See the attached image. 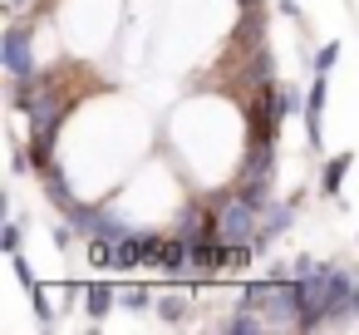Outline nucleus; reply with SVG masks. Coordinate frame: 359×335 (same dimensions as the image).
<instances>
[{
    "label": "nucleus",
    "mask_w": 359,
    "mask_h": 335,
    "mask_svg": "<svg viewBox=\"0 0 359 335\" xmlns=\"http://www.w3.org/2000/svg\"><path fill=\"white\" fill-rule=\"evenodd\" d=\"M65 217H69L74 232H84V237H109V242L133 237V227H128L123 217H114L109 207H84V202H74V212H65Z\"/></svg>",
    "instance_id": "f257e3e1"
},
{
    "label": "nucleus",
    "mask_w": 359,
    "mask_h": 335,
    "mask_svg": "<svg viewBox=\"0 0 359 335\" xmlns=\"http://www.w3.org/2000/svg\"><path fill=\"white\" fill-rule=\"evenodd\" d=\"M256 212L261 207H251L246 197H226V207H222V217H217V227H222V242H256Z\"/></svg>",
    "instance_id": "f03ea898"
},
{
    "label": "nucleus",
    "mask_w": 359,
    "mask_h": 335,
    "mask_svg": "<svg viewBox=\"0 0 359 335\" xmlns=\"http://www.w3.org/2000/svg\"><path fill=\"white\" fill-rule=\"evenodd\" d=\"M0 65H6L11 79H20V74L35 70V55H30V25H11L6 35H0Z\"/></svg>",
    "instance_id": "7ed1b4c3"
},
{
    "label": "nucleus",
    "mask_w": 359,
    "mask_h": 335,
    "mask_svg": "<svg viewBox=\"0 0 359 335\" xmlns=\"http://www.w3.org/2000/svg\"><path fill=\"white\" fill-rule=\"evenodd\" d=\"M290 222H295V202H266V222H261V232H256V247H266L271 237L290 232Z\"/></svg>",
    "instance_id": "20e7f679"
},
{
    "label": "nucleus",
    "mask_w": 359,
    "mask_h": 335,
    "mask_svg": "<svg viewBox=\"0 0 359 335\" xmlns=\"http://www.w3.org/2000/svg\"><path fill=\"white\" fill-rule=\"evenodd\" d=\"M226 251H231V242H192V271H202V276H212V271H222L226 266Z\"/></svg>",
    "instance_id": "39448f33"
},
{
    "label": "nucleus",
    "mask_w": 359,
    "mask_h": 335,
    "mask_svg": "<svg viewBox=\"0 0 359 335\" xmlns=\"http://www.w3.org/2000/svg\"><path fill=\"white\" fill-rule=\"evenodd\" d=\"M320 119H325V74H315V89L305 94V133H310V143L320 148Z\"/></svg>",
    "instance_id": "423d86ee"
},
{
    "label": "nucleus",
    "mask_w": 359,
    "mask_h": 335,
    "mask_svg": "<svg viewBox=\"0 0 359 335\" xmlns=\"http://www.w3.org/2000/svg\"><path fill=\"white\" fill-rule=\"evenodd\" d=\"M114 301H118V286H109V281H84V310H89L94 320H104V315L114 310Z\"/></svg>",
    "instance_id": "0eeeda50"
},
{
    "label": "nucleus",
    "mask_w": 359,
    "mask_h": 335,
    "mask_svg": "<svg viewBox=\"0 0 359 335\" xmlns=\"http://www.w3.org/2000/svg\"><path fill=\"white\" fill-rule=\"evenodd\" d=\"M271 163H276L271 138H251V153H246V163H241V178H271Z\"/></svg>",
    "instance_id": "6e6552de"
},
{
    "label": "nucleus",
    "mask_w": 359,
    "mask_h": 335,
    "mask_svg": "<svg viewBox=\"0 0 359 335\" xmlns=\"http://www.w3.org/2000/svg\"><path fill=\"white\" fill-rule=\"evenodd\" d=\"M45 197H50V202H55L60 212H74V202H79V197L69 192V183L60 178V168H55V163L45 168Z\"/></svg>",
    "instance_id": "1a4fd4ad"
},
{
    "label": "nucleus",
    "mask_w": 359,
    "mask_h": 335,
    "mask_svg": "<svg viewBox=\"0 0 359 335\" xmlns=\"http://www.w3.org/2000/svg\"><path fill=\"white\" fill-rule=\"evenodd\" d=\"M349 163H354V153H339V158L325 163V173H320V192H325V197H339V183H344Z\"/></svg>",
    "instance_id": "9d476101"
},
{
    "label": "nucleus",
    "mask_w": 359,
    "mask_h": 335,
    "mask_svg": "<svg viewBox=\"0 0 359 335\" xmlns=\"http://www.w3.org/2000/svg\"><path fill=\"white\" fill-rule=\"evenodd\" d=\"M256 330H266V325H261V315H256L251 306H236V315L226 320V335H256Z\"/></svg>",
    "instance_id": "9b49d317"
},
{
    "label": "nucleus",
    "mask_w": 359,
    "mask_h": 335,
    "mask_svg": "<svg viewBox=\"0 0 359 335\" xmlns=\"http://www.w3.org/2000/svg\"><path fill=\"white\" fill-rule=\"evenodd\" d=\"M266 192H271V178H241L236 197H246L251 207H266Z\"/></svg>",
    "instance_id": "f8f14e48"
},
{
    "label": "nucleus",
    "mask_w": 359,
    "mask_h": 335,
    "mask_svg": "<svg viewBox=\"0 0 359 335\" xmlns=\"http://www.w3.org/2000/svg\"><path fill=\"white\" fill-rule=\"evenodd\" d=\"M118 306L123 310H148L153 306V291L148 286H118Z\"/></svg>",
    "instance_id": "ddd939ff"
},
{
    "label": "nucleus",
    "mask_w": 359,
    "mask_h": 335,
    "mask_svg": "<svg viewBox=\"0 0 359 335\" xmlns=\"http://www.w3.org/2000/svg\"><path fill=\"white\" fill-rule=\"evenodd\" d=\"M158 315H163L168 325H182V320H187V301H182V296H158Z\"/></svg>",
    "instance_id": "4468645a"
},
{
    "label": "nucleus",
    "mask_w": 359,
    "mask_h": 335,
    "mask_svg": "<svg viewBox=\"0 0 359 335\" xmlns=\"http://www.w3.org/2000/svg\"><path fill=\"white\" fill-rule=\"evenodd\" d=\"M261 35V6H241V25H236V40H256Z\"/></svg>",
    "instance_id": "2eb2a0df"
},
{
    "label": "nucleus",
    "mask_w": 359,
    "mask_h": 335,
    "mask_svg": "<svg viewBox=\"0 0 359 335\" xmlns=\"http://www.w3.org/2000/svg\"><path fill=\"white\" fill-rule=\"evenodd\" d=\"M30 301H35V315H40V325H55V306H50V291L35 281L30 286Z\"/></svg>",
    "instance_id": "dca6fc26"
},
{
    "label": "nucleus",
    "mask_w": 359,
    "mask_h": 335,
    "mask_svg": "<svg viewBox=\"0 0 359 335\" xmlns=\"http://www.w3.org/2000/svg\"><path fill=\"white\" fill-rule=\"evenodd\" d=\"M25 242V222H6V232H0V247H6V256H15Z\"/></svg>",
    "instance_id": "f3484780"
},
{
    "label": "nucleus",
    "mask_w": 359,
    "mask_h": 335,
    "mask_svg": "<svg viewBox=\"0 0 359 335\" xmlns=\"http://www.w3.org/2000/svg\"><path fill=\"white\" fill-rule=\"evenodd\" d=\"M339 65V45H320V55H315V74H330Z\"/></svg>",
    "instance_id": "a211bd4d"
},
{
    "label": "nucleus",
    "mask_w": 359,
    "mask_h": 335,
    "mask_svg": "<svg viewBox=\"0 0 359 335\" xmlns=\"http://www.w3.org/2000/svg\"><path fill=\"white\" fill-rule=\"evenodd\" d=\"M11 266H15V276H20V281H25V286H35V271H30V261H25V256H20V251H15V256H11Z\"/></svg>",
    "instance_id": "6ab92c4d"
},
{
    "label": "nucleus",
    "mask_w": 359,
    "mask_h": 335,
    "mask_svg": "<svg viewBox=\"0 0 359 335\" xmlns=\"http://www.w3.org/2000/svg\"><path fill=\"white\" fill-rule=\"evenodd\" d=\"M266 70H271V50H256V60H251V74H256V79H266Z\"/></svg>",
    "instance_id": "aec40b11"
},
{
    "label": "nucleus",
    "mask_w": 359,
    "mask_h": 335,
    "mask_svg": "<svg viewBox=\"0 0 359 335\" xmlns=\"http://www.w3.org/2000/svg\"><path fill=\"white\" fill-rule=\"evenodd\" d=\"M6 6H11V11H20V6H25V0H6Z\"/></svg>",
    "instance_id": "412c9836"
},
{
    "label": "nucleus",
    "mask_w": 359,
    "mask_h": 335,
    "mask_svg": "<svg viewBox=\"0 0 359 335\" xmlns=\"http://www.w3.org/2000/svg\"><path fill=\"white\" fill-rule=\"evenodd\" d=\"M236 6H261V0H236Z\"/></svg>",
    "instance_id": "4be33fe9"
}]
</instances>
